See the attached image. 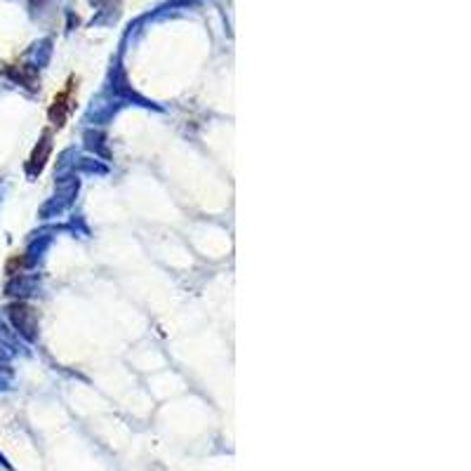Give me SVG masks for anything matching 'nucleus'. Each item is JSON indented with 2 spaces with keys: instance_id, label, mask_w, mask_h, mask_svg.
<instances>
[{
  "instance_id": "nucleus-1",
  "label": "nucleus",
  "mask_w": 471,
  "mask_h": 471,
  "mask_svg": "<svg viewBox=\"0 0 471 471\" xmlns=\"http://www.w3.org/2000/svg\"><path fill=\"white\" fill-rule=\"evenodd\" d=\"M0 464H8V462H5V459H3V455H0Z\"/></svg>"
}]
</instances>
